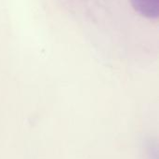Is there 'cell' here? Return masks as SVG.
Wrapping results in <instances>:
<instances>
[{"mask_svg": "<svg viewBox=\"0 0 159 159\" xmlns=\"http://www.w3.org/2000/svg\"><path fill=\"white\" fill-rule=\"evenodd\" d=\"M131 5L140 15L145 18H158L159 0H131Z\"/></svg>", "mask_w": 159, "mask_h": 159, "instance_id": "cell-1", "label": "cell"}]
</instances>
